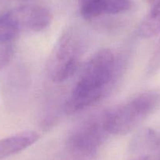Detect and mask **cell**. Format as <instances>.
I'll list each match as a JSON object with an SVG mask.
<instances>
[{
	"instance_id": "6",
	"label": "cell",
	"mask_w": 160,
	"mask_h": 160,
	"mask_svg": "<svg viewBox=\"0 0 160 160\" xmlns=\"http://www.w3.org/2000/svg\"><path fill=\"white\" fill-rule=\"evenodd\" d=\"M78 12L86 20L116 15L129 10L130 0H77Z\"/></svg>"
},
{
	"instance_id": "13",
	"label": "cell",
	"mask_w": 160,
	"mask_h": 160,
	"mask_svg": "<svg viewBox=\"0 0 160 160\" xmlns=\"http://www.w3.org/2000/svg\"><path fill=\"white\" fill-rule=\"evenodd\" d=\"M143 160H160V150L151 155L143 156Z\"/></svg>"
},
{
	"instance_id": "8",
	"label": "cell",
	"mask_w": 160,
	"mask_h": 160,
	"mask_svg": "<svg viewBox=\"0 0 160 160\" xmlns=\"http://www.w3.org/2000/svg\"><path fill=\"white\" fill-rule=\"evenodd\" d=\"M131 149L134 152L160 150V132L152 129H144L133 138Z\"/></svg>"
},
{
	"instance_id": "2",
	"label": "cell",
	"mask_w": 160,
	"mask_h": 160,
	"mask_svg": "<svg viewBox=\"0 0 160 160\" xmlns=\"http://www.w3.org/2000/svg\"><path fill=\"white\" fill-rule=\"evenodd\" d=\"M160 91L148 90L103 112L109 134L125 135L136 129L159 106Z\"/></svg>"
},
{
	"instance_id": "15",
	"label": "cell",
	"mask_w": 160,
	"mask_h": 160,
	"mask_svg": "<svg viewBox=\"0 0 160 160\" xmlns=\"http://www.w3.org/2000/svg\"><path fill=\"white\" fill-rule=\"evenodd\" d=\"M137 160H140V159H139V158H138V159H137Z\"/></svg>"
},
{
	"instance_id": "1",
	"label": "cell",
	"mask_w": 160,
	"mask_h": 160,
	"mask_svg": "<svg viewBox=\"0 0 160 160\" xmlns=\"http://www.w3.org/2000/svg\"><path fill=\"white\" fill-rule=\"evenodd\" d=\"M122 68L116 55L109 49H101L90 58L64 105L72 115L96 104L115 87Z\"/></svg>"
},
{
	"instance_id": "4",
	"label": "cell",
	"mask_w": 160,
	"mask_h": 160,
	"mask_svg": "<svg viewBox=\"0 0 160 160\" xmlns=\"http://www.w3.org/2000/svg\"><path fill=\"white\" fill-rule=\"evenodd\" d=\"M109 134L104 127L103 113L86 118L68 133V149L78 156H90L98 152Z\"/></svg>"
},
{
	"instance_id": "14",
	"label": "cell",
	"mask_w": 160,
	"mask_h": 160,
	"mask_svg": "<svg viewBox=\"0 0 160 160\" xmlns=\"http://www.w3.org/2000/svg\"><path fill=\"white\" fill-rule=\"evenodd\" d=\"M149 2H150L151 4H152V5H155V4L158 3V2H160V0H148Z\"/></svg>"
},
{
	"instance_id": "9",
	"label": "cell",
	"mask_w": 160,
	"mask_h": 160,
	"mask_svg": "<svg viewBox=\"0 0 160 160\" xmlns=\"http://www.w3.org/2000/svg\"><path fill=\"white\" fill-rule=\"evenodd\" d=\"M160 34V2L143 19L138 28V35L142 38H149Z\"/></svg>"
},
{
	"instance_id": "3",
	"label": "cell",
	"mask_w": 160,
	"mask_h": 160,
	"mask_svg": "<svg viewBox=\"0 0 160 160\" xmlns=\"http://www.w3.org/2000/svg\"><path fill=\"white\" fill-rule=\"evenodd\" d=\"M85 52L83 35L75 27H69L58 38L49 55L47 71L55 82H64L78 69Z\"/></svg>"
},
{
	"instance_id": "5",
	"label": "cell",
	"mask_w": 160,
	"mask_h": 160,
	"mask_svg": "<svg viewBox=\"0 0 160 160\" xmlns=\"http://www.w3.org/2000/svg\"><path fill=\"white\" fill-rule=\"evenodd\" d=\"M19 34L38 32L47 28L52 22L53 15L46 7L25 5L7 11Z\"/></svg>"
},
{
	"instance_id": "12",
	"label": "cell",
	"mask_w": 160,
	"mask_h": 160,
	"mask_svg": "<svg viewBox=\"0 0 160 160\" xmlns=\"http://www.w3.org/2000/svg\"><path fill=\"white\" fill-rule=\"evenodd\" d=\"M160 69V41L157 44L152 58H150L146 68V75L152 76Z\"/></svg>"
},
{
	"instance_id": "7",
	"label": "cell",
	"mask_w": 160,
	"mask_h": 160,
	"mask_svg": "<svg viewBox=\"0 0 160 160\" xmlns=\"http://www.w3.org/2000/svg\"><path fill=\"white\" fill-rule=\"evenodd\" d=\"M39 138V134L35 131H22L0 139V160L22 152Z\"/></svg>"
},
{
	"instance_id": "10",
	"label": "cell",
	"mask_w": 160,
	"mask_h": 160,
	"mask_svg": "<svg viewBox=\"0 0 160 160\" xmlns=\"http://www.w3.org/2000/svg\"><path fill=\"white\" fill-rule=\"evenodd\" d=\"M19 35L8 13L7 12L0 13V41L14 42Z\"/></svg>"
},
{
	"instance_id": "11",
	"label": "cell",
	"mask_w": 160,
	"mask_h": 160,
	"mask_svg": "<svg viewBox=\"0 0 160 160\" xmlns=\"http://www.w3.org/2000/svg\"><path fill=\"white\" fill-rule=\"evenodd\" d=\"M14 42L0 41V71L5 68L13 58Z\"/></svg>"
}]
</instances>
